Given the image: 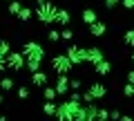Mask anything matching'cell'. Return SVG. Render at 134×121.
Here are the masks:
<instances>
[{
    "label": "cell",
    "mask_w": 134,
    "mask_h": 121,
    "mask_svg": "<svg viewBox=\"0 0 134 121\" xmlns=\"http://www.w3.org/2000/svg\"><path fill=\"white\" fill-rule=\"evenodd\" d=\"M56 11H58V7L54 5L52 0H45V2H40V5L36 7L34 16H36L43 25H54V20H56Z\"/></svg>",
    "instance_id": "cell-1"
},
{
    "label": "cell",
    "mask_w": 134,
    "mask_h": 121,
    "mask_svg": "<svg viewBox=\"0 0 134 121\" xmlns=\"http://www.w3.org/2000/svg\"><path fill=\"white\" fill-rule=\"evenodd\" d=\"M23 56L31 58V61H45V47L36 40H27L23 45Z\"/></svg>",
    "instance_id": "cell-2"
},
{
    "label": "cell",
    "mask_w": 134,
    "mask_h": 121,
    "mask_svg": "<svg viewBox=\"0 0 134 121\" xmlns=\"http://www.w3.org/2000/svg\"><path fill=\"white\" fill-rule=\"evenodd\" d=\"M74 67V63L67 58V54H56V56H52V70L56 74H69Z\"/></svg>",
    "instance_id": "cell-3"
},
{
    "label": "cell",
    "mask_w": 134,
    "mask_h": 121,
    "mask_svg": "<svg viewBox=\"0 0 134 121\" xmlns=\"http://www.w3.org/2000/svg\"><path fill=\"white\" fill-rule=\"evenodd\" d=\"M65 54H67V58H69L74 65H83V63H87V54H85V49L78 47V45H69V47L65 49Z\"/></svg>",
    "instance_id": "cell-4"
},
{
    "label": "cell",
    "mask_w": 134,
    "mask_h": 121,
    "mask_svg": "<svg viewBox=\"0 0 134 121\" xmlns=\"http://www.w3.org/2000/svg\"><path fill=\"white\" fill-rule=\"evenodd\" d=\"M5 63H7V70H14V72H20V70L25 67V56L23 52H9L5 58Z\"/></svg>",
    "instance_id": "cell-5"
},
{
    "label": "cell",
    "mask_w": 134,
    "mask_h": 121,
    "mask_svg": "<svg viewBox=\"0 0 134 121\" xmlns=\"http://www.w3.org/2000/svg\"><path fill=\"white\" fill-rule=\"evenodd\" d=\"M47 83H49V74H47V72H43V70L31 72V85L43 87V85H47Z\"/></svg>",
    "instance_id": "cell-6"
},
{
    "label": "cell",
    "mask_w": 134,
    "mask_h": 121,
    "mask_svg": "<svg viewBox=\"0 0 134 121\" xmlns=\"http://www.w3.org/2000/svg\"><path fill=\"white\" fill-rule=\"evenodd\" d=\"M85 54H87V63H92V65L105 58V54H103V49H100V47H87Z\"/></svg>",
    "instance_id": "cell-7"
},
{
    "label": "cell",
    "mask_w": 134,
    "mask_h": 121,
    "mask_svg": "<svg viewBox=\"0 0 134 121\" xmlns=\"http://www.w3.org/2000/svg\"><path fill=\"white\" fill-rule=\"evenodd\" d=\"M107 31V25L103 23V20H94V23H90V34L96 36V38H100V36H105Z\"/></svg>",
    "instance_id": "cell-8"
},
{
    "label": "cell",
    "mask_w": 134,
    "mask_h": 121,
    "mask_svg": "<svg viewBox=\"0 0 134 121\" xmlns=\"http://www.w3.org/2000/svg\"><path fill=\"white\" fill-rule=\"evenodd\" d=\"M56 92L58 94H67L69 92V78H67V74H58V78H56Z\"/></svg>",
    "instance_id": "cell-9"
},
{
    "label": "cell",
    "mask_w": 134,
    "mask_h": 121,
    "mask_svg": "<svg viewBox=\"0 0 134 121\" xmlns=\"http://www.w3.org/2000/svg\"><path fill=\"white\" fill-rule=\"evenodd\" d=\"M112 70V63L107 61V58H103V61H98V63H94V72L98 74V76H107Z\"/></svg>",
    "instance_id": "cell-10"
},
{
    "label": "cell",
    "mask_w": 134,
    "mask_h": 121,
    "mask_svg": "<svg viewBox=\"0 0 134 121\" xmlns=\"http://www.w3.org/2000/svg\"><path fill=\"white\" fill-rule=\"evenodd\" d=\"M87 90L92 92V97H94V99H103V97L107 94V87L103 85V83H92V85L87 87Z\"/></svg>",
    "instance_id": "cell-11"
},
{
    "label": "cell",
    "mask_w": 134,
    "mask_h": 121,
    "mask_svg": "<svg viewBox=\"0 0 134 121\" xmlns=\"http://www.w3.org/2000/svg\"><path fill=\"white\" fill-rule=\"evenodd\" d=\"M69 20H72V16H69V11H67V9H58V11H56V20H54V23L67 27V25H69Z\"/></svg>",
    "instance_id": "cell-12"
},
{
    "label": "cell",
    "mask_w": 134,
    "mask_h": 121,
    "mask_svg": "<svg viewBox=\"0 0 134 121\" xmlns=\"http://www.w3.org/2000/svg\"><path fill=\"white\" fill-rule=\"evenodd\" d=\"M81 20H83L85 25H90V23H94V20H98V14H96L94 9H90V7H87V9L81 11Z\"/></svg>",
    "instance_id": "cell-13"
},
{
    "label": "cell",
    "mask_w": 134,
    "mask_h": 121,
    "mask_svg": "<svg viewBox=\"0 0 134 121\" xmlns=\"http://www.w3.org/2000/svg\"><path fill=\"white\" fill-rule=\"evenodd\" d=\"M20 9H23V2H20V0H9V2H7V11H9L11 16H18Z\"/></svg>",
    "instance_id": "cell-14"
},
{
    "label": "cell",
    "mask_w": 134,
    "mask_h": 121,
    "mask_svg": "<svg viewBox=\"0 0 134 121\" xmlns=\"http://www.w3.org/2000/svg\"><path fill=\"white\" fill-rule=\"evenodd\" d=\"M43 97H45V101H54V99L58 97L56 87H52V85H43Z\"/></svg>",
    "instance_id": "cell-15"
},
{
    "label": "cell",
    "mask_w": 134,
    "mask_h": 121,
    "mask_svg": "<svg viewBox=\"0 0 134 121\" xmlns=\"http://www.w3.org/2000/svg\"><path fill=\"white\" fill-rule=\"evenodd\" d=\"M31 18H34V9H29V7H23L18 11V20H23V23H29Z\"/></svg>",
    "instance_id": "cell-16"
},
{
    "label": "cell",
    "mask_w": 134,
    "mask_h": 121,
    "mask_svg": "<svg viewBox=\"0 0 134 121\" xmlns=\"http://www.w3.org/2000/svg\"><path fill=\"white\" fill-rule=\"evenodd\" d=\"M96 112H98V106L92 103H85V119H96Z\"/></svg>",
    "instance_id": "cell-17"
},
{
    "label": "cell",
    "mask_w": 134,
    "mask_h": 121,
    "mask_svg": "<svg viewBox=\"0 0 134 121\" xmlns=\"http://www.w3.org/2000/svg\"><path fill=\"white\" fill-rule=\"evenodd\" d=\"M14 87H16L14 78H0V90H2V92H11Z\"/></svg>",
    "instance_id": "cell-18"
},
{
    "label": "cell",
    "mask_w": 134,
    "mask_h": 121,
    "mask_svg": "<svg viewBox=\"0 0 134 121\" xmlns=\"http://www.w3.org/2000/svg\"><path fill=\"white\" fill-rule=\"evenodd\" d=\"M123 43L127 45V47H134V29H127L123 34Z\"/></svg>",
    "instance_id": "cell-19"
},
{
    "label": "cell",
    "mask_w": 134,
    "mask_h": 121,
    "mask_svg": "<svg viewBox=\"0 0 134 121\" xmlns=\"http://www.w3.org/2000/svg\"><path fill=\"white\" fill-rule=\"evenodd\" d=\"M40 63H43V61H31V58H25V65H27L29 72H36V70H40Z\"/></svg>",
    "instance_id": "cell-20"
},
{
    "label": "cell",
    "mask_w": 134,
    "mask_h": 121,
    "mask_svg": "<svg viewBox=\"0 0 134 121\" xmlns=\"http://www.w3.org/2000/svg\"><path fill=\"white\" fill-rule=\"evenodd\" d=\"M11 52V45H9V40H5V38H0V56H5L7 58V54Z\"/></svg>",
    "instance_id": "cell-21"
},
{
    "label": "cell",
    "mask_w": 134,
    "mask_h": 121,
    "mask_svg": "<svg viewBox=\"0 0 134 121\" xmlns=\"http://www.w3.org/2000/svg\"><path fill=\"white\" fill-rule=\"evenodd\" d=\"M43 112H45V114H56V103H54V101H45Z\"/></svg>",
    "instance_id": "cell-22"
},
{
    "label": "cell",
    "mask_w": 134,
    "mask_h": 121,
    "mask_svg": "<svg viewBox=\"0 0 134 121\" xmlns=\"http://www.w3.org/2000/svg\"><path fill=\"white\" fill-rule=\"evenodd\" d=\"M123 97L125 99H132L134 97V85H132V83H125V85H123Z\"/></svg>",
    "instance_id": "cell-23"
},
{
    "label": "cell",
    "mask_w": 134,
    "mask_h": 121,
    "mask_svg": "<svg viewBox=\"0 0 134 121\" xmlns=\"http://www.w3.org/2000/svg\"><path fill=\"white\" fill-rule=\"evenodd\" d=\"M47 38L52 40V43H58V40H60V31H58V29H49V31H47Z\"/></svg>",
    "instance_id": "cell-24"
},
{
    "label": "cell",
    "mask_w": 134,
    "mask_h": 121,
    "mask_svg": "<svg viewBox=\"0 0 134 121\" xmlns=\"http://www.w3.org/2000/svg\"><path fill=\"white\" fill-rule=\"evenodd\" d=\"M81 101L83 103H92V101H94V97H92L90 90H83V92H81Z\"/></svg>",
    "instance_id": "cell-25"
},
{
    "label": "cell",
    "mask_w": 134,
    "mask_h": 121,
    "mask_svg": "<svg viewBox=\"0 0 134 121\" xmlns=\"http://www.w3.org/2000/svg\"><path fill=\"white\" fill-rule=\"evenodd\" d=\"M96 119H100V121L110 119V110H105V108H98V112H96Z\"/></svg>",
    "instance_id": "cell-26"
},
{
    "label": "cell",
    "mask_w": 134,
    "mask_h": 121,
    "mask_svg": "<svg viewBox=\"0 0 134 121\" xmlns=\"http://www.w3.org/2000/svg\"><path fill=\"white\" fill-rule=\"evenodd\" d=\"M74 38V31H72V29H63V31H60V40H72Z\"/></svg>",
    "instance_id": "cell-27"
},
{
    "label": "cell",
    "mask_w": 134,
    "mask_h": 121,
    "mask_svg": "<svg viewBox=\"0 0 134 121\" xmlns=\"http://www.w3.org/2000/svg\"><path fill=\"white\" fill-rule=\"evenodd\" d=\"M29 94H31V92H29L27 85H25V87H18V99H23V101H25V99H29Z\"/></svg>",
    "instance_id": "cell-28"
},
{
    "label": "cell",
    "mask_w": 134,
    "mask_h": 121,
    "mask_svg": "<svg viewBox=\"0 0 134 121\" xmlns=\"http://www.w3.org/2000/svg\"><path fill=\"white\" fill-rule=\"evenodd\" d=\"M69 90H81V81L78 78H69Z\"/></svg>",
    "instance_id": "cell-29"
},
{
    "label": "cell",
    "mask_w": 134,
    "mask_h": 121,
    "mask_svg": "<svg viewBox=\"0 0 134 121\" xmlns=\"http://www.w3.org/2000/svg\"><path fill=\"white\" fill-rule=\"evenodd\" d=\"M69 99H72V101H81V90H72V92H69Z\"/></svg>",
    "instance_id": "cell-30"
},
{
    "label": "cell",
    "mask_w": 134,
    "mask_h": 121,
    "mask_svg": "<svg viewBox=\"0 0 134 121\" xmlns=\"http://www.w3.org/2000/svg\"><path fill=\"white\" fill-rule=\"evenodd\" d=\"M103 2H105V7H107V9H114V7L119 5L121 0H103Z\"/></svg>",
    "instance_id": "cell-31"
},
{
    "label": "cell",
    "mask_w": 134,
    "mask_h": 121,
    "mask_svg": "<svg viewBox=\"0 0 134 121\" xmlns=\"http://www.w3.org/2000/svg\"><path fill=\"white\" fill-rule=\"evenodd\" d=\"M121 5H123L125 9H134V0H121Z\"/></svg>",
    "instance_id": "cell-32"
},
{
    "label": "cell",
    "mask_w": 134,
    "mask_h": 121,
    "mask_svg": "<svg viewBox=\"0 0 134 121\" xmlns=\"http://www.w3.org/2000/svg\"><path fill=\"white\" fill-rule=\"evenodd\" d=\"M127 83H132V85H134V70H130V72H127Z\"/></svg>",
    "instance_id": "cell-33"
},
{
    "label": "cell",
    "mask_w": 134,
    "mask_h": 121,
    "mask_svg": "<svg viewBox=\"0 0 134 121\" xmlns=\"http://www.w3.org/2000/svg\"><path fill=\"white\" fill-rule=\"evenodd\" d=\"M110 117H112V119H121V112H119V110H112Z\"/></svg>",
    "instance_id": "cell-34"
},
{
    "label": "cell",
    "mask_w": 134,
    "mask_h": 121,
    "mask_svg": "<svg viewBox=\"0 0 134 121\" xmlns=\"http://www.w3.org/2000/svg\"><path fill=\"white\" fill-rule=\"evenodd\" d=\"M2 103H5V94L0 92V106H2Z\"/></svg>",
    "instance_id": "cell-35"
},
{
    "label": "cell",
    "mask_w": 134,
    "mask_h": 121,
    "mask_svg": "<svg viewBox=\"0 0 134 121\" xmlns=\"http://www.w3.org/2000/svg\"><path fill=\"white\" fill-rule=\"evenodd\" d=\"M132 63H134V52H132Z\"/></svg>",
    "instance_id": "cell-36"
},
{
    "label": "cell",
    "mask_w": 134,
    "mask_h": 121,
    "mask_svg": "<svg viewBox=\"0 0 134 121\" xmlns=\"http://www.w3.org/2000/svg\"><path fill=\"white\" fill-rule=\"evenodd\" d=\"M7 2H9V0H7Z\"/></svg>",
    "instance_id": "cell-37"
}]
</instances>
